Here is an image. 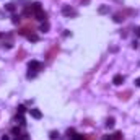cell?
<instances>
[{
  "mask_svg": "<svg viewBox=\"0 0 140 140\" xmlns=\"http://www.w3.org/2000/svg\"><path fill=\"white\" fill-rule=\"evenodd\" d=\"M34 18L39 20V21H46V20H47V13H46V11H42V10H39V11L34 13Z\"/></svg>",
  "mask_w": 140,
  "mask_h": 140,
  "instance_id": "cell-1",
  "label": "cell"
},
{
  "mask_svg": "<svg viewBox=\"0 0 140 140\" xmlns=\"http://www.w3.org/2000/svg\"><path fill=\"white\" fill-rule=\"evenodd\" d=\"M62 13H64L65 16H73V15H77L75 10H73L72 7H68V5H65V7L62 8Z\"/></svg>",
  "mask_w": 140,
  "mask_h": 140,
  "instance_id": "cell-2",
  "label": "cell"
},
{
  "mask_svg": "<svg viewBox=\"0 0 140 140\" xmlns=\"http://www.w3.org/2000/svg\"><path fill=\"white\" fill-rule=\"evenodd\" d=\"M57 52H59V47H57V46H54V47H52V49H51L49 52H47V55H46V57H47V60H52V59H54V55L57 54Z\"/></svg>",
  "mask_w": 140,
  "mask_h": 140,
  "instance_id": "cell-3",
  "label": "cell"
},
{
  "mask_svg": "<svg viewBox=\"0 0 140 140\" xmlns=\"http://www.w3.org/2000/svg\"><path fill=\"white\" fill-rule=\"evenodd\" d=\"M28 67H29V70H39L41 68V64H39L38 60H31V62L28 64Z\"/></svg>",
  "mask_w": 140,
  "mask_h": 140,
  "instance_id": "cell-4",
  "label": "cell"
},
{
  "mask_svg": "<svg viewBox=\"0 0 140 140\" xmlns=\"http://www.w3.org/2000/svg\"><path fill=\"white\" fill-rule=\"evenodd\" d=\"M29 114H31L34 119H41V117H42V114H41L39 109H29Z\"/></svg>",
  "mask_w": 140,
  "mask_h": 140,
  "instance_id": "cell-5",
  "label": "cell"
},
{
  "mask_svg": "<svg viewBox=\"0 0 140 140\" xmlns=\"http://www.w3.org/2000/svg\"><path fill=\"white\" fill-rule=\"evenodd\" d=\"M112 83H114V85H122V83H124V77H122V75H114Z\"/></svg>",
  "mask_w": 140,
  "mask_h": 140,
  "instance_id": "cell-6",
  "label": "cell"
},
{
  "mask_svg": "<svg viewBox=\"0 0 140 140\" xmlns=\"http://www.w3.org/2000/svg\"><path fill=\"white\" fill-rule=\"evenodd\" d=\"M114 124H116L114 117H109V119L106 121V127H108V129H112V127H114Z\"/></svg>",
  "mask_w": 140,
  "mask_h": 140,
  "instance_id": "cell-7",
  "label": "cell"
},
{
  "mask_svg": "<svg viewBox=\"0 0 140 140\" xmlns=\"http://www.w3.org/2000/svg\"><path fill=\"white\" fill-rule=\"evenodd\" d=\"M31 10H33L34 13H36V11H39V10H41V3H39V2H34L33 5H31Z\"/></svg>",
  "mask_w": 140,
  "mask_h": 140,
  "instance_id": "cell-8",
  "label": "cell"
},
{
  "mask_svg": "<svg viewBox=\"0 0 140 140\" xmlns=\"http://www.w3.org/2000/svg\"><path fill=\"white\" fill-rule=\"evenodd\" d=\"M39 29H41L42 33H47V31H49V23H47V21H44V23L41 25V28H39Z\"/></svg>",
  "mask_w": 140,
  "mask_h": 140,
  "instance_id": "cell-9",
  "label": "cell"
},
{
  "mask_svg": "<svg viewBox=\"0 0 140 140\" xmlns=\"http://www.w3.org/2000/svg\"><path fill=\"white\" fill-rule=\"evenodd\" d=\"M112 140H122V132H116V134H112Z\"/></svg>",
  "mask_w": 140,
  "mask_h": 140,
  "instance_id": "cell-10",
  "label": "cell"
},
{
  "mask_svg": "<svg viewBox=\"0 0 140 140\" xmlns=\"http://www.w3.org/2000/svg\"><path fill=\"white\" fill-rule=\"evenodd\" d=\"M72 140H86V137H85V135H73V137H72Z\"/></svg>",
  "mask_w": 140,
  "mask_h": 140,
  "instance_id": "cell-11",
  "label": "cell"
},
{
  "mask_svg": "<svg viewBox=\"0 0 140 140\" xmlns=\"http://www.w3.org/2000/svg\"><path fill=\"white\" fill-rule=\"evenodd\" d=\"M26 38H28L29 41H38V36H36V34H33V33H31V34H28Z\"/></svg>",
  "mask_w": 140,
  "mask_h": 140,
  "instance_id": "cell-12",
  "label": "cell"
},
{
  "mask_svg": "<svg viewBox=\"0 0 140 140\" xmlns=\"http://www.w3.org/2000/svg\"><path fill=\"white\" fill-rule=\"evenodd\" d=\"M114 21H116V23H121V21H124V16L116 15V16H114Z\"/></svg>",
  "mask_w": 140,
  "mask_h": 140,
  "instance_id": "cell-13",
  "label": "cell"
},
{
  "mask_svg": "<svg viewBox=\"0 0 140 140\" xmlns=\"http://www.w3.org/2000/svg\"><path fill=\"white\" fill-rule=\"evenodd\" d=\"M129 95H130V91H125L124 95H122V93L119 95V98H121V99H127V98H129Z\"/></svg>",
  "mask_w": 140,
  "mask_h": 140,
  "instance_id": "cell-14",
  "label": "cell"
},
{
  "mask_svg": "<svg viewBox=\"0 0 140 140\" xmlns=\"http://www.w3.org/2000/svg\"><path fill=\"white\" fill-rule=\"evenodd\" d=\"M16 121H18V122H20L21 125H25V124H26V122H25V119H23V116H21V114H20L18 117H16Z\"/></svg>",
  "mask_w": 140,
  "mask_h": 140,
  "instance_id": "cell-15",
  "label": "cell"
},
{
  "mask_svg": "<svg viewBox=\"0 0 140 140\" xmlns=\"http://www.w3.org/2000/svg\"><path fill=\"white\" fill-rule=\"evenodd\" d=\"M11 134H15L16 137H18V135H20V127H13L11 129Z\"/></svg>",
  "mask_w": 140,
  "mask_h": 140,
  "instance_id": "cell-16",
  "label": "cell"
},
{
  "mask_svg": "<svg viewBox=\"0 0 140 140\" xmlns=\"http://www.w3.org/2000/svg\"><path fill=\"white\" fill-rule=\"evenodd\" d=\"M49 137H51V140H55V138L59 137V132H51V135H49Z\"/></svg>",
  "mask_w": 140,
  "mask_h": 140,
  "instance_id": "cell-17",
  "label": "cell"
},
{
  "mask_svg": "<svg viewBox=\"0 0 140 140\" xmlns=\"http://www.w3.org/2000/svg\"><path fill=\"white\" fill-rule=\"evenodd\" d=\"M67 135H68V137H73V135H75V130H73V129H68V130H67Z\"/></svg>",
  "mask_w": 140,
  "mask_h": 140,
  "instance_id": "cell-18",
  "label": "cell"
},
{
  "mask_svg": "<svg viewBox=\"0 0 140 140\" xmlns=\"http://www.w3.org/2000/svg\"><path fill=\"white\" fill-rule=\"evenodd\" d=\"M7 10L13 11V10H15V5H13V3H8V5H7Z\"/></svg>",
  "mask_w": 140,
  "mask_h": 140,
  "instance_id": "cell-19",
  "label": "cell"
},
{
  "mask_svg": "<svg viewBox=\"0 0 140 140\" xmlns=\"http://www.w3.org/2000/svg\"><path fill=\"white\" fill-rule=\"evenodd\" d=\"M23 55H25V52H23V51H20V54H16V59L21 60V59H23Z\"/></svg>",
  "mask_w": 140,
  "mask_h": 140,
  "instance_id": "cell-20",
  "label": "cell"
},
{
  "mask_svg": "<svg viewBox=\"0 0 140 140\" xmlns=\"http://www.w3.org/2000/svg\"><path fill=\"white\" fill-rule=\"evenodd\" d=\"M25 111H26V108H25V106H18V112H20V114H23Z\"/></svg>",
  "mask_w": 140,
  "mask_h": 140,
  "instance_id": "cell-21",
  "label": "cell"
},
{
  "mask_svg": "<svg viewBox=\"0 0 140 140\" xmlns=\"http://www.w3.org/2000/svg\"><path fill=\"white\" fill-rule=\"evenodd\" d=\"M13 23H20V16H18V15L13 16Z\"/></svg>",
  "mask_w": 140,
  "mask_h": 140,
  "instance_id": "cell-22",
  "label": "cell"
},
{
  "mask_svg": "<svg viewBox=\"0 0 140 140\" xmlns=\"http://www.w3.org/2000/svg\"><path fill=\"white\" fill-rule=\"evenodd\" d=\"M103 140H112V135H104Z\"/></svg>",
  "mask_w": 140,
  "mask_h": 140,
  "instance_id": "cell-23",
  "label": "cell"
},
{
  "mask_svg": "<svg viewBox=\"0 0 140 140\" xmlns=\"http://www.w3.org/2000/svg\"><path fill=\"white\" fill-rule=\"evenodd\" d=\"M95 138H96V135H93V134H91L90 137H86V140H95Z\"/></svg>",
  "mask_w": 140,
  "mask_h": 140,
  "instance_id": "cell-24",
  "label": "cell"
},
{
  "mask_svg": "<svg viewBox=\"0 0 140 140\" xmlns=\"http://www.w3.org/2000/svg\"><path fill=\"white\" fill-rule=\"evenodd\" d=\"M135 85H137V86H140V78H137V80H135Z\"/></svg>",
  "mask_w": 140,
  "mask_h": 140,
  "instance_id": "cell-25",
  "label": "cell"
},
{
  "mask_svg": "<svg viewBox=\"0 0 140 140\" xmlns=\"http://www.w3.org/2000/svg\"><path fill=\"white\" fill-rule=\"evenodd\" d=\"M2 140H10V138H8V135H3V137H2Z\"/></svg>",
  "mask_w": 140,
  "mask_h": 140,
  "instance_id": "cell-26",
  "label": "cell"
},
{
  "mask_svg": "<svg viewBox=\"0 0 140 140\" xmlns=\"http://www.w3.org/2000/svg\"><path fill=\"white\" fill-rule=\"evenodd\" d=\"M0 36H2V34H0Z\"/></svg>",
  "mask_w": 140,
  "mask_h": 140,
  "instance_id": "cell-27",
  "label": "cell"
}]
</instances>
